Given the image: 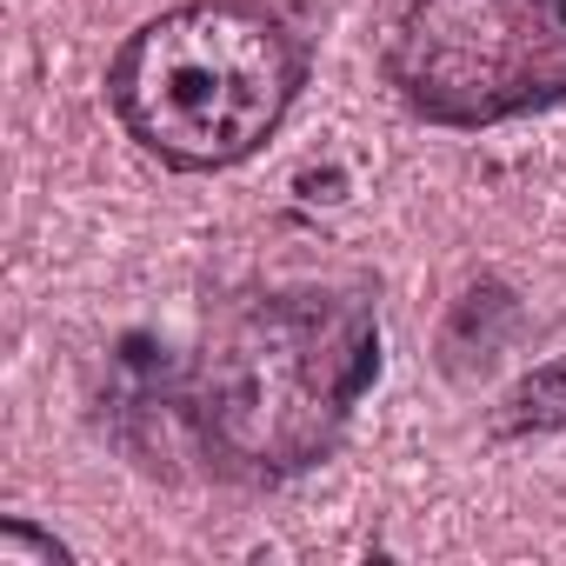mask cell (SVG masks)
<instances>
[{
	"label": "cell",
	"mask_w": 566,
	"mask_h": 566,
	"mask_svg": "<svg viewBox=\"0 0 566 566\" xmlns=\"http://www.w3.org/2000/svg\"><path fill=\"white\" fill-rule=\"evenodd\" d=\"M500 433H546V427H566V354L559 360H546L539 374H526L520 387H513V400H506V413L493 420Z\"/></svg>",
	"instance_id": "cell-4"
},
{
	"label": "cell",
	"mask_w": 566,
	"mask_h": 566,
	"mask_svg": "<svg viewBox=\"0 0 566 566\" xmlns=\"http://www.w3.org/2000/svg\"><path fill=\"white\" fill-rule=\"evenodd\" d=\"M28 559L54 566V559H67V546L54 533H34L28 520H8V526H0V566H28Z\"/></svg>",
	"instance_id": "cell-5"
},
{
	"label": "cell",
	"mask_w": 566,
	"mask_h": 566,
	"mask_svg": "<svg viewBox=\"0 0 566 566\" xmlns=\"http://www.w3.org/2000/svg\"><path fill=\"white\" fill-rule=\"evenodd\" d=\"M380 81L447 134H486L566 107V0H407Z\"/></svg>",
	"instance_id": "cell-3"
},
{
	"label": "cell",
	"mask_w": 566,
	"mask_h": 566,
	"mask_svg": "<svg viewBox=\"0 0 566 566\" xmlns=\"http://www.w3.org/2000/svg\"><path fill=\"white\" fill-rule=\"evenodd\" d=\"M314 61L321 34L294 0H180L114 48L101 94L167 174H233L287 127Z\"/></svg>",
	"instance_id": "cell-2"
},
{
	"label": "cell",
	"mask_w": 566,
	"mask_h": 566,
	"mask_svg": "<svg viewBox=\"0 0 566 566\" xmlns=\"http://www.w3.org/2000/svg\"><path fill=\"white\" fill-rule=\"evenodd\" d=\"M140 400L167 413L207 480L280 493L321 473L380 387V307L367 287H253L207 314L187 360H134Z\"/></svg>",
	"instance_id": "cell-1"
}]
</instances>
